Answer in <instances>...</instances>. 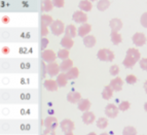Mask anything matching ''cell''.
Listing matches in <instances>:
<instances>
[{
    "mask_svg": "<svg viewBox=\"0 0 147 135\" xmlns=\"http://www.w3.org/2000/svg\"><path fill=\"white\" fill-rule=\"evenodd\" d=\"M140 52L137 49H134V47H131V49L127 50V56H125V60L123 61V64L125 65V67L131 69L134 67L137 61H140Z\"/></svg>",
    "mask_w": 147,
    "mask_h": 135,
    "instance_id": "obj_1",
    "label": "cell"
},
{
    "mask_svg": "<svg viewBox=\"0 0 147 135\" xmlns=\"http://www.w3.org/2000/svg\"><path fill=\"white\" fill-rule=\"evenodd\" d=\"M97 57H98V59L100 60V61L111 62L114 59V53L108 49H101V50H99Z\"/></svg>",
    "mask_w": 147,
    "mask_h": 135,
    "instance_id": "obj_2",
    "label": "cell"
},
{
    "mask_svg": "<svg viewBox=\"0 0 147 135\" xmlns=\"http://www.w3.org/2000/svg\"><path fill=\"white\" fill-rule=\"evenodd\" d=\"M65 25L62 21L60 20H56L54 21L52 25H51V31L54 35L56 36H60L61 34H63V32H65Z\"/></svg>",
    "mask_w": 147,
    "mask_h": 135,
    "instance_id": "obj_3",
    "label": "cell"
},
{
    "mask_svg": "<svg viewBox=\"0 0 147 135\" xmlns=\"http://www.w3.org/2000/svg\"><path fill=\"white\" fill-rule=\"evenodd\" d=\"M118 107L115 105V104H108L107 106L105 107V115H107L108 118H110V119H114L117 117L118 115Z\"/></svg>",
    "mask_w": 147,
    "mask_h": 135,
    "instance_id": "obj_4",
    "label": "cell"
},
{
    "mask_svg": "<svg viewBox=\"0 0 147 135\" xmlns=\"http://www.w3.org/2000/svg\"><path fill=\"white\" fill-rule=\"evenodd\" d=\"M41 58L43 62H47V63H53L56 61L57 55L53 52L52 50H44L41 54Z\"/></svg>",
    "mask_w": 147,
    "mask_h": 135,
    "instance_id": "obj_5",
    "label": "cell"
},
{
    "mask_svg": "<svg viewBox=\"0 0 147 135\" xmlns=\"http://www.w3.org/2000/svg\"><path fill=\"white\" fill-rule=\"evenodd\" d=\"M47 69V72L51 76H58L59 75V72H60V65L59 64H57L56 62H53V63H49L47 64V66L45 67Z\"/></svg>",
    "mask_w": 147,
    "mask_h": 135,
    "instance_id": "obj_6",
    "label": "cell"
},
{
    "mask_svg": "<svg viewBox=\"0 0 147 135\" xmlns=\"http://www.w3.org/2000/svg\"><path fill=\"white\" fill-rule=\"evenodd\" d=\"M44 126L47 129H53V130H56V128L59 125V122L57 120L56 117H53V115H49L47 119H44Z\"/></svg>",
    "mask_w": 147,
    "mask_h": 135,
    "instance_id": "obj_7",
    "label": "cell"
},
{
    "mask_svg": "<svg viewBox=\"0 0 147 135\" xmlns=\"http://www.w3.org/2000/svg\"><path fill=\"white\" fill-rule=\"evenodd\" d=\"M72 19H73L74 22L78 23V24H86V21H88V16L82 10H78V12H74L73 16H72Z\"/></svg>",
    "mask_w": 147,
    "mask_h": 135,
    "instance_id": "obj_8",
    "label": "cell"
},
{
    "mask_svg": "<svg viewBox=\"0 0 147 135\" xmlns=\"http://www.w3.org/2000/svg\"><path fill=\"white\" fill-rule=\"evenodd\" d=\"M132 39H133L134 44L137 45V47H142L143 44H145V42H146V37H145V35L143 34L142 32H137V33H135V34L133 35Z\"/></svg>",
    "mask_w": 147,
    "mask_h": 135,
    "instance_id": "obj_9",
    "label": "cell"
},
{
    "mask_svg": "<svg viewBox=\"0 0 147 135\" xmlns=\"http://www.w3.org/2000/svg\"><path fill=\"white\" fill-rule=\"evenodd\" d=\"M61 126V129L63 132L68 133V132H72L74 130V123L71 120H68V119H65L60 123Z\"/></svg>",
    "mask_w": 147,
    "mask_h": 135,
    "instance_id": "obj_10",
    "label": "cell"
},
{
    "mask_svg": "<svg viewBox=\"0 0 147 135\" xmlns=\"http://www.w3.org/2000/svg\"><path fill=\"white\" fill-rule=\"evenodd\" d=\"M109 86L112 88L113 91L119 92L120 90L123 89V79H120V77H115V79H113L112 81H110V85H109Z\"/></svg>",
    "mask_w": 147,
    "mask_h": 135,
    "instance_id": "obj_11",
    "label": "cell"
},
{
    "mask_svg": "<svg viewBox=\"0 0 147 135\" xmlns=\"http://www.w3.org/2000/svg\"><path fill=\"white\" fill-rule=\"evenodd\" d=\"M109 26L111 28V32H118L123 28V22L119 19H112L109 22Z\"/></svg>",
    "mask_w": 147,
    "mask_h": 135,
    "instance_id": "obj_12",
    "label": "cell"
},
{
    "mask_svg": "<svg viewBox=\"0 0 147 135\" xmlns=\"http://www.w3.org/2000/svg\"><path fill=\"white\" fill-rule=\"evenodd\" d=\"M43 86H44V88L47 89V91H51V92L57 91L58 88H59L57 81H54V79H47V81H44Z\"/></svg>",
    "mask_w": 147,
    "mask_h": 135,
    "instance_id": "obj_13",
    "label": "cell"
},
{
    "mask_svg": "<svg viewBox=\"0 0 147 135\" xmlns=\"http://www.w3.org/2000/svg\"><path fill=\"white\" fill-rule=\"evenodd\" d=\"M81 99H82L81 98V94L79 92H70L67 95V100L70 103H78Z\"/></svg>",
    "mask_w": 147,
    "mask_h": 135,
    "instance_id": "obj_14",
    "label": "cell"
},
{
    "mask_svg": "<svg viewBox=\"0 0 147 135\" xmlns=\"http://www.w3.org/2000/svg\"><path fill=\"white\" fill-rule=\"evenodd\" d=\"M95 119H96L95 115L92 111H86L82 115V121H84V123L86 125H91L92 123L95 122Z\"/></svg>",
    "mask_w": 147,
    "mask_h": 135,
    "instance_id": "obj_15",
    "label": "cell"
},
{
    "mask_svg": "<svg viewBox=\"0 0 147 135\" xmlns=\"http://www.w3.org/2000/svg\"><path fill=\"white\" fill-rule=\"evenodd\" d=\"M72 67H73V61H72V60H70V59L63 60V61H62V63L60 64V69H61L62 72L69 71Z\"/></svg>",
    "mask_w": 147,
    "mask_h": 135,
    "instance_id": "obj_16",
    "label": "cell"
},
{
    "mask_svg": "<svg viewBox=\"0 0 147 135\" xmlns=\"http://www.w3.org/2000/svg\"><path fill=\"white\" fill-rule=\"evenodd\" d=\"M91 30H92V26L90 24H88V23L81 24V26L78 28V35L79 36L86 37L91 32Z\"/></svg>",
    "mask_w": 147,
    "mask_h": 135,
    "instance_id": "obj_17",
    "label": "cell"
},
{
    "mask_svg": "<svg viewBox=\"0 0 147 135\" xmlns=\"http://www.w3.org/2000/svg\"><path fill=\"white\" fill-rule=\"evenodd\" d=\"M91 108V102L88 99H81L80 101L78 102V109L81 111H88V109Z\"/></svg>",
    "mask_w": 147,
    "mask_h": 135,
    "instance_id": "obj_18",
    "label": "cell"
},
{
    "mask_svg": "<svg viewBox=\"0 0 147 135\" xmlns=\"http://www.w3.org/2000/svg\"><path fill=\"white\" fill-rule=\"evenodd\" d=\"M73 39L72 38H70V37H67V36H64L63 38H62L61 40V45L64 47V49H71L72 47H73Z\"/></svg>",
    "mask_w": 147,
    "mask_h": 135,
    "instance_id": "obj_19",
    "label": "cell"
},
{
    "mask_svg": "<svg viewBox=\"0 0 147 135\" xmlns=\"http://www.w3.org/2000/svg\"><path fill=\"white\" fill-rule=\"evenodd\" d=\"M92 7H93V5L90 0H81L79 2V8L82 12H91Z\"/></svg>",
    "mask_w": 147,
    "mask_h": 135,
    "instance_id": "obj_20",
    "label": "cell"
},
{
    "mask_svg": "<svg viewBox=\"0 0 147 135\" xmlns=\"http://www.w3.org/2000/svg\"><path fill=\"white\" fill-rule=\"evenodd\" d=\"M65 36L73 38L76 36V27L74 25H68L65 29Z\"/></svg>",
    "mask_w": 147,
    "mask_h": 135,
    "instance_id": "obj_21",
    "label": "cell"
},
{
    "mask_svg": "<svg viewBox=\"0 0 147 135\" xmlns=\"http://www.w3.org/2000/svg\"><path fill=\"white\" fill-rule=\"evenodd\" d=\"M84 43L86 47H93L96 44V38L93 35H86L84 37Z\"/></svg>",
    "mask_w": 147,
    "mask_h": 135,
    "instance_id": "obj_22",
    "label": "cell"
},
{
    "mask_svg": "<svg viewBox=\"0 0 147 135\" xmlns=\"http://www.w3.org/2000/svg\"><path fill=\"white\" fill-rule=\"evenodd\" d=\"M78 75H79V71L76 67H72L69 71L66 72V76L68 79H75L78 77Z\"/></svg>",
    "mask_w": 147,
    "mask_h": 135,
    "instance_id": "obj_23",
    "label": "cell"
},
{
    "mask_svg": "<svg viewBox=\"0 0 147 135\" xmlns=\"http://www.w3.org/2000/svg\"><path fill=\"white\" fill-rule=\"evenodd\" d=\"M67 81H68V79H67L66 73H60L57 77V83H58V86L59 87H65L67 85Z\"/></svg>",
    "mask_w": 147,
    "mask_h": 135,
    "instance_id": "obj_24",
    "label": "cell"
},
{
    "mask_svg": "<svg viewBox=\"0 0 147 135\" xmlns=\"http://www.w3.org/2000/svg\"><path fill=\"white\" fill-rule=\"evenodd\" d=\"M109 6H110V1H109V0H100V1L97 3V8H98L100 12H105Z\"/></svg>",
    "mask_w": 147,
    "mask_h": 135,
    "instance_id": "obj_25",
    "label": "cell"
},
{
    "mask_svg": "<svg viewBox=\"0 0 147 135\" xmlns=\"http://www.w3.org/2000/svg\"><path fill=\"white\" fill-rule=\"evenodd\" d=\"M113 95V90L110 86H106L104 88L103 92H102V97H103L105 100H109V99L112 97Z\"/></svg>",
    "mask_w": 147,
    "mask_h": 135,
    "instance_id": "obj_26",
    "label": "cell"
},
{
    "mask_svg": "<svg viewBox=\"0 0 147 135\" xmlns=\"http://www.w3.org/2000/svg\"><path fill=\"white\" fill-rule=\"evenodd\" d=\"M110 36H111V41H112L113 44H118L123 40V37H121V35L118 32H111Z\"/></svg>",
    "mask_w": 147,
    "mask_h": 135,
    "instance_id": "obj_27",
    "label": "cell"
},
{
    "mask_svg": "<svg viewBox=\"0 0 147 135\" xmlns=\"http://www.w3.org/2000/svg\"><path fill=\"white\" fill-rule=\"evenodd\" d=\"M54 23V20H53V18L49 15H42L41 17V25H44V26H47V27H51V25Z\"/></svg>",
    "mask_w": 147,
    "mask_h": 135,
    "instance_id": "obj_28",
    "label": "cell"
},
{
    "mask_svg": "<svg viewBox=\"0 0 147 135\" xmlns=\"http://www.w3.org/2000/svg\"><path fill=\"white\" fill-rule=\"evenodd\" d=\"M54 3L53 0H43L42 1V10L43 12H51L53 9Z\"/></svg>",
    "mask_w": 147,
    "mask_h": 135,
    "instance_id": "obj_29",
    "label": "cell"
},
{
    "mask_svg": "<svg viewBox=\"0 0 147 135\" xmlns=\"http://www.w3.org/2000/svg\"><path fill=\"white\" fill-rule=\"evenodd\" d=\"M123 135H137V130L133 126H127L123 131Z\"/></svg>",
    "mask_w": 147,
    "mask_h": 135,
    "instance_id": "obj_30",
    "label": "cell"
},
{
    "mask_svg": "<svg viewBox=\"0 0 147 135\" xmlns=\"http://www.w3.org/2000/svg\"><path fill=\"white\" fill-rule=\"evenodd\" d=\"M108 126V121L105 118H100L97 121V127L100 129H106Z\"/></svg>",
    "mask_w": 147,
    "mask_h": 135,
    "instance_id": "obj_31",
    "label": "cell"
},
{
    "mask_svg": "<svg viewBox=\"0 0 147 135\" xmlns=\"http://www.w3.org/2000/svg\"><path fill=\"white\" fill-rule=\"evenodd\" d=\"M57 56L62 60H66V59H68V57H69V51L67 49H62L58 52Z\"/></svg>",
    "mask_w": 147,
    "mask_h": 135,
    "instance_id": "obj_32",
    "label": "cell"
},
{
    "mask_svg": "<svg viewBox=\"0 0 147 135\" xmlns=\"http://www.w3.org/2000/svg\"><path fill=\"white\" fill-rule=\"evenodd\" d=\"M130 106H131V104L129 101H123V102H120L119 106H118V109L121 111H125L130 108Z\"/></svg>",
    "mask_w": 147,
    "mask_h": 135,
    "instance_id": "obj_33",
    "label": "cell"
},
{
    "mask_svg": "<svg viewBox=\"0 0 147 135\" xmlns=\"http://www.w3.org/2000/svg\"><path fill=\"white\" fill-rule=\"evenodd\" d=\"M125 81H127V83H130V85H134V83H136V81H137V76H135L134 74H129V75H127V77H125Z\"/></svg>",
    "mask_w": 147,
    "mask_h": 135,
    "instance_id": "obj_34",
    "label": "cell"
},
{
    "mask_svg": "<svg viewBox=\"0 0 147 135\" xmlns=\"http://www.w3.org/2000/svg\"><path fill=\"white\" fill-rule=\"evenodd\" d=\"M109 72H110V74L113 76L117 75L118 72H119V67H118L117 65H112V66L110 67V69H109Z\"/></svg>",
    "mask_w": 147,
    "mask_h": 135,
    "instance_id": "obj_35",
    "label": "cell"
},
{
    "mask_svg": "<svg viewBox=\"0 0 147 135\" xmlns=\"http://www.w3.org/2000/svg\"><path fill=\"white\" fill-rule=\"evenodd\" d=\"M140 22L144 28H147V12H144L142 16H141V19H140Z\"/></svg>",
    "mask_w": 147,
    "mask_h": 135,
    "instance_id": "obj_36",
    "label": "cell"
},
{
    "mask_svg": "<svg viewBox=\"0 0 147 135\" xmlns=\"http://www.w3.org/2000/svg\"><path fill=\"white\" fill-rule=\"evenodd\" d=\"M140 67L143 69V70H146L147 71V58H142V59H140Z\"/></svg>",
    "mask_w": 147,
    "mask_h": 135,
    "instance_id": "obj_37",
    "label": "cell"
},
{
    "mask_svg": "<svg viewBox=\"0 0 147 135\" xmlns=\"http://www.w3.org/2000/svg\"><path fill=\"white\" fill-rule=\"evenodd\" d=\"M53 3H54V6L56 7H63L64 5H65V1L64 0H53Z\"/></svg>",
    "mask_w": 147,
    "mask_h": 135,
    "instance_id": "obj_38",
    "label": "cell"
},
{
    "mask_svg": "<svg viewBox=\"0 0 147 135\" xmlns=\"http://www.w3.org/2000/svg\"><path fill=\"white\" fill-rule=\"evenodd\" d=\"M47 44H49V39H47V38H45V37H42V39H41V49L43 50V51L47 49Z\"/></svg>",
    "mask_w": 147,
    "mask_h": 135,
    "instance_id": "obj_39",
    "label": "cell"
},
{
    "mask_svg": "<svg viewBox=\"0 0 147 135\" xmlns=\"http://www.w3.org/2000/svg\"><path fill=\"white\" fill-rule=\"evenodd\" d=\"M47 33H49V29H47V26H44V25H41V36L42 37L47 36Z\"/></svg>",
    "mask_w": 147,
    "mask_h": 135,
    "instance_id": "obj_40",
    "label": "cell"
},
{
    "mask_svg": "<svg viewBox=\"0 0 147 135\" xmlns=\"http://www.w3.org/2000/svg\"><path fill=\"white\" fill-rule=\"evenodd\" d=\"M42 135H56V132L53 129H45L43 131V134Z\"/></svg>",
    "mask_w": 147,
    "mask_h": 135,
    "instance_id": "obj_41",
    "label": "cell"
},
{
    "mask_svg": "<svg viewBox=\"0 0 147 135\" xmlns=\"http://www.w3.org/2000/svg\"><path fill=\"white\" fill-rule=\"evenodd\" d=\"M2 22L3 23H8V22H9V19H8V17H3L2 18Z\"/></svg>",
    "mask_w": 147,
    "mask_h": 135,
    "instance_id": "obj_42",
    "label": "cell"
},
{
    "mask_svg": "<svg viewBox=\"0 0 147 135\" xmlns=\"http://www.w3.org/2000/svg\"><path fill=\"white\" fill-rule=\"evenodd\" d=\"M144 90H145V92L147 93V81L144 83Z\"/></svg>",
    "mask_w": 147,
    "mask_h": 135,
    "instance_id": "obj_43",
    "label": "cell"
},
{
    "mask_svg": "<svg viewBox=\"0 0 147 135\" xmlns=\"http://www.w3.org/2000/svg\"><path fill=\"white\" fill-rule=\"evenodd\" d=\"M3 52H4L5 54H7V52H8V49H7V47H4V49H3Z\"/></svg>",
    "mask_w": 147,
    "mask_h": 135,
    "instance_id": "obj_44",
    "label": "cell"
},
{
    "mask_svg": "<svg viewBox=\"0 0 147 135\" xmlns=\"http://www.w3.org/2000/svg\"><path fill=\"white\" fill-rule=\"evenodd\" d=\"M144 109H145V111H147V102H145V104H144Z\"/></svg>",
    "mask_w": 147,
    "mask_h": 135,
    "instance_id": "obj_45",
    "label": "cell"
},
{
    "mask_svg": "<svg viewBox=\"0 0 147 135\" xmlns=\"http://www.w3.org/2000/svg\"><path fill=\"white\" fill-rule=\"evenodd\" d=\"M65 135H74L72 132H68V133H65Z\"/></svg>",
    "mask_w": 147,
    "mask_h": 135,
    "instance_id": "obj_46",
    "label": "cell"
},
{
    "mask_svg": "<svg viewBox=\"0 0 147 135\" xmlns=\"http://www.w3.org/2000/svg\"><path fill=\"white\" fill-rule=\"evenodd\" d=\"M88 135H97V134H96L95 132H91V133H88Z\"/></svg>",
    "mask_w": 147,
    "mask_h": 135,
    "instance_id": "obj_47",
    "label": "cell"
},
{
    "mask_svg": "<svg viewBox=\"0 0 147 135\" xmlns=\"http://www.w3.org/2000/svg\"><path fill=\"white\" fill-rule=\"evenodd\" d=\"M100 135H109V134H108V133H101Z\"/></svg>",
    "mask_w": 147,
    "mask_h": 135,
    "instance_id": "obj_48",
    "label": "cell"
},
{
    "mask_svg": "<svg viewBox=\"0 0 147 135\" xmlns=\"http://www.w3.org/2000/svg\"><path fill=\"white\" fill-rule=\"evenodd\" d=\"M90 1H95V0H90Z\"/></svg>",
    "mask_w": 147,
    "mask_h": 135,
    "instance_id": "obj_49",
    "label": "cell"
}]
</instances>
